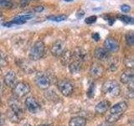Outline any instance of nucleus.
<instances>
[{
  "label": "nucleus",
  "mask_w": 134,
  "mask_h": 126,
  "mask_svg": "<svg viewBox=\"0 0 134 126\" xmlns=\"http://www.w3.org/2000/svg\"><path fill=\"white\" fill-rule=\"evenodd\" d=\"M31 18H32L31 14H23V15L17 16L13 20L9 21V22H6V26L11 27L14 24H23L26 23L27 21L29 20Z\"/></svg>",
  "instance_id": "14"
},
{
  "label": "nucleus",
  "mask_w": 134,
  "mask_h": 126,
  "mask_svg": "<svg viewBox=\"0 0 134 126\" xmlns=\"http://www.w3.org/2000/svg\"><path fill=\"white\" fill-rule=\"evenodd\" d=\"M13 0H0V7L1 8H8L11 6Z\"/></svg>",
  "instance_id": "32"
},
{
  "label": "nucleus",
  "mask_w": 134,
  "mask_h": 126,
  "mask_svg": "<svg viewBox=\"0 0 134 126\" xmlns=\"http://www.w3.org/2000/svg\"><path fill=\"white\" fill-rule=\"evenodd\" d=\"M35 82L38 87L43 90L48 89L50 86V79L49 76L43 71L37 72L35 77Z\"/></svg>",
  "instance_id": "3"
},
{
  "label": "nucleus",
  "mask_w": 134,
  "mask_h": 126,
  "mask_svg": "<svg viewBox=\"0 0 134 126\" xmlns=\"http://www.w3.org/2000/svg\"><path fill=\"white\" fill-rule=\"evenodd\" d=\"M65 43L60 40H58L56 41H54L51 49H50V51H51L52 55L56 57H59L61 56V54L65 51Z\"/></svg>",
  "instance_id": "9"
},
{
  "label": "nucleus",
  "mask_w": 134,
  "mask_h": 126,
  "mask_svg": "<svg viewBox=\"0 0 134 126\" xmlns=\"http://www.w3.org/2000/svg\"><path fill=\"white\" fill-rule=\"evenodd\" d=\"M65 1H66V2H71V1H73V0H65Z\"/></svg>",
  "instance_id": "40"
},
{
  "label": "nucleus",
  "mask_w": 134,
  "mask_h": 126,
  "mask_svg": "<svg viewBox=\"0 0 134 126\" xmlns=\"http://www.w3.org/2000/svg\"><path fill=\"white\" fill-rule=\"evenodd\" d=\"M121 10L124 13H127L131 10V7H130L128 4H122V5L121 6Z\"/></svg>",
  "instance_id": "33"
},
{
  "label": "nucleus",
  "mask_w": 134,
  "mask_h": 126,
  "mask_svg": "<svg viewBox=\"0 0 134 126\" xmlns=\"http://www.w3.org/2000/svg\"><path fill=\"white\" fill-rule=\"evenodd\" d=\"M104 73V68L102 65L98 63H94L92 64L90 68V75L93 78H99Z\"/></svg>",
  "instance_id": "17"
},
{
  "label": "nucleus",
  "mask_w": 134,
  "mask_h": 126,
  "mask_svg": "<svg viewBox=\"0 0 134 126\" xmlns=\"http://www.w3.org/2000/svg\"><path fill=\"white\" fill-rule=\"evenodd\" d=\"M99 126H116L114 124H110V123H102V124H100Z\"/></svg>",
  "instance_id": "37"
},
{
  "label": "nucleus",
  "mask_w": 134,
  "mask_h": 126,
  "mask_svg": "<svg viewBox=\"0 0 134 126\" xmlns=\"http://www.w3.org/2000/svg\"><path fill=\"white\" fill-rule=\"evenodd\" d=\"M0 118H1V114H0Z\"/></svg>",
  "instance_id": "43"
},
{
  "label": "nucleus",
  "mask_w": 134,
  "mask_h": 126,
  "mask_svg": "<svg viewBox=\"0 0 134 126\" xmlns=\"http://www.w3.org/2000/svg\"><path fill=\"white\" fill-rule=\"evenodd\" d=\"M96 19H97V17L96 15H91V16L87 17V18L85 19V23L87 24H92L96 22Z\"/></svg>",
  "instance_id": "31"
},
{
  "label": "nucleus",
  "mask_w": 134,
  "mask_h": 126,
  "mask_svg": "<svg viewBox=\"0 0 134 126\" xmlns=\"http://www.w3.org/2000/svg\"><path fill=\"white\" fill-rule=\"evenodd\" d=\"M8 106H9V109L12 110L14 113H15L20 119H22L24 116V110L23 108L21 106L20 102L16 98H10L8 101Z\"/></svg>",
  "instance_id": "7"
},
{
  "label": "nucleus",
  "mask_w": 134,
  "mask_h": 126,
  "mask_svg": "<svg viewBox=\"0 0 134 126\" xmlns=\"http://www.w3.org/2000/svg\"><path fill=\"white\" fill-rule=\"evenodd\" d=\"M7 115H8V119H10V121L14 122V123H19V121H21L20 118L15 113H14L12 110H10L9 108H8V110L7 112Z\"/></svg>",
  "instance_id": "24"
},
{
  "label": "nucleus",
  "mask_w": 134,
  "mask_h": 126,
  "mask_svg": "<svg viewBox=\"0 0 134 126\" xmlns=\"http://www.w3.org/2000/svg\"><path fill=\"white\" fill-rule=\"evenodd\" d=\"M16 62L18 66L20 69H22L24 71V73L31 74L35 71V67L31 65L30 62L27 60H25V59H19V60H17Z\"/></svg>",
  "instance_id": "12"
},
{
  "label": "nucleus",
  "mask_w": 134,
  "mask_h": 126,
  "mask_svg": "<svg viewBox=\"0 0 134 126\" xmlns=\"http://www.w3.org/2000/svg\"><path fill=\"white\" fill-rule=\"evenodd\" d=\"M72 56L75 59V61L79 62L86 61L88 59V52L83 48H75L72 52Z\"/></svg>",
  "instance_id": "10"
},
{
  "label": "nucleus",
  "mask_w": 134,
  "mask_h": 126,
  "mask_svg": "<svg viewBox=\"0 0 134 126\" xmlns=\"http://www.w3.org/2000/svg\"><path fill=\"white\" fill-rule=\"evenodd\" d=\"M8 64V60H7V56L6 55L4 54L3 50H0V66H5Z\"/></svg>",
  "instance_id": "29"
},
{
  "label": "nucleus",
  "mask_w": 134,
  "mask_h": 126,
  "mask_svg": "<svg viewBox=\"0 0 134 126\" xmlns=\"http://www.w3.org/2000/svg\"><path fill=\"white\" fill-rule=\"evenodd\" d=\"M0 16H2V13L1 12H0Z\"/></svg>",
  "instance_id": "42"
},
{
  "label": "nucleus",
  "mask_w": 134,
  "mask_h": 126,
  "mask_svg": "<svg viewBox=\"0 0 134 126\" xmlns=\"http://www.w3.org/2000/svg\"><path fill=\"white\" fill-rule=\"evenodd\" d=\"M104 46L105 49L108 50L109 52H116L119 50V44L114 38L112 37H107L104 41Z\"/></svg>",
  "instance_id": "11"
},
{
  "label": "nucleus",
  "mask_w": 134,
  "mask_h": 126,
  "mask_svg": "<svg viewBox=\"0 0 134 126\" xmlns=\"http://www.w3.org/2000/svg\"><path fill=\"white\" fill-rule=\"evenodd\" d=\"M58 87L59 90L61 92V94L65 97H69L72 94L73 90H74V86L70 81L66 79L61 80L58 83Z\"/></svg>",
  "instance_id": "5"
},
{
  "label": "nucleus",
  "mask_w": 134,
  "mask_h": 126,
  "mask_svg": "<svg viewBox=\"0 0 134 126\" xmlns=\"http://www.w3.org/2000/svg\"><path fill=\"white\" fill-rule=\"evenodd\" d=\"M119 66V60L118 58H111L110 61H109V70H110L111 72H114L117 70Z\"/></svg>",
  "instance_id": "22"
},
{
  "label": "nucleus",
  "mask_w": 134,
  "mask_h": 126,
  "mask_svg": "<svg viewBox=\"0 0 134 126\" xmlns=\"http://www.w3.org/2000/svg\"><path fill=\"white\" fill-rule=\"evenodd\" d=\"M95 91H96V86H95V84L94 83H91L89 88H88V90H87V92H86V94L87 96L89 97V98H93L94 95H95Z\"/></svg>",
  "instance_id": "30"
},
{
  "label": "nucleus",
  "mask_w": 134,
  "mask_h": 126,
  "mask_svg": "<svg viewBox=\"0 0 134 126\" xmlns=\"http://www.w3.org/2000/svg\"><path fill=\"white\" fill-rule=\"evenodd\" d=\"M119 19L122 21V22H124L125 24H132L134 23V20H133L132 17H130V16H127V15H120L119 16Z\"/></svg>",
  "instance_id": "28"
},
{
  "label": "nucleus",
  "mask_w": 134,
  "mask_h": 126,
  "mask_svg": "<svg viewBox=\"0 0 134 126\" xmlns=\"http://www.w3.org/2000/svg\"><path fill=\"white\" fill-rule=\"evenodd\" d=\"M126 42L129 46H132L134 45V34L132 31H129L125 36Z\"/></svg>",
  "instance_id": "26"
},
{
  "label": "nucleus",
  "mask_w": 134,
  "mask_h": 126,
  "mask_svg": "<svg viewBox=\"0 0 134 126\" xmlns=\"http://www.w3.org/2000/svg\"><path fill=\"white\" fill-rule=\"evenodd\" d=\"M127 108H128L127 103L124 102V101H121V102H119L114 104L109 109H110V113H111V114L121 116L126 111H127Z\"/></svg>",
  "instance_id": "6"
},
{
  "label": "nucleus",
  "mask_w": 134,
  "mask_h": 126,
  "mask_svg": "<svg viewBox=\"0 0 134 126\" xmlns=\"http://www.w3.org/2000/svg\"><path fill=\"white\" fill-rule=\"evenodd\" d=\"M69 70L72 74H77L79 72H81V62H79L76 61H71L70 64L68 65Z\"/></svg>",
  "instance_id": "21"
},
{
  "label": "nucleus",
  "mask_w": 134,
  "mask_h": 126,
  "mask_svg": "<svg viewBox=\"0 0 134 126\" xmlns=\"http://www.w3.org/2000/svg\"><path fill=\"white\" fill-rule=\"evenodd\" d=\"M37 126H51V125H49V124H39Z\"/></svg>",
  "instance_id": "38"
},
{
  "label": "nucleus",
  "mask_w": 134,
  "mask_h": 126,
  "mask_svg": "<svg viewBox=\"0 0 134 126\" xmlns=\"http://www.w3.org/2000/svg\"><path fill=\"white\" fill-rule=\"evenodd\" d=\"M102 92L106 94H110L112 97H116L120 94L121 87L118 82L113 80H108L102 85Z\"/></svg>",
  "instance_id": "2"
},
{
  "label": "nucleus",
  "mask_w": 134,
  "mask_h": 126,
  "mask_svg": "<svg viewBox=\"0 0 134 126\" xmlns=\"http://www.w3.org/2000/svg\"><path fill=\"white\" fill-rule=\"evenodd\" d=\"M45 51V45L42 40H38L32 45L29 54V57L31 61H38L44 56Z\"/></svg>",
  "instance_id": "1"
},
{
  "label": "nucleus",
  "mask_w": 134,
  "mask_h": 126,
  "mask_svg": "<svg viewBox=\"0 0 134 126\" xmlns=\"http://www.w3.org/2000/svg\"><path fill=\"white\" fill-rule=\"evenodd\" d=\"M94 56L98 61H107L110 58V52L103 47H97L94 50Z\"/></svg>",
  "instance_id": "15"
},
{
  "label": "nucleus",
  "mask_w": 134,
  "mask_h": 126,
  "mask_svg": "<svg viewBox=\"0 0 134 126\" xmlns=\"http://www.w3.org/2000/svg\"><path fill=\"white\" fill-rule=\"evenodd\" d=\"M121 116H118V115H114V114H108L107 117H106V121L107 123H110V124H114L115 122L118 121L119 119H120Z\"/></svg>",
  "instance_id": "27"
},
{
  "label": "nucleus",
  "mask_w": 134,
  "mask_h": 126,
  "mask_svg": "<svg viewBox=\"0 0 134 126\" xmlns=\"http://www.w3.org/2000/svg\"><path fill=\"white\" fill-rule=\"evenodd\" d=\"M67 19V16L65 14H58V15H50L47 17V19L54 21V22H61Z\"/></svg>",
  "instance_id": "25"
},
{
  "label": "nucleus",
  "mask_w": 134,
  "mask_h": 126,
  "mask_svg": "<svg viewBox=\"0 0 134 126\" xmlns=\"http://www.w3.org/2000/svg\"><path fill=\"white\" fill-rule=\"evenodd\" d=\"M124 65L127 69H132L134 66V59L132 55L126 56L124 59Z\"/></svg>",
  "instance_id": "23"
},
{
  "label": "nucleus",
  "mask_w": 134,
  "mask_h": 126,
  "mask_svg": "<svg viewBox=\"0 0 134 126\" xmlns=\"http://www.w3.org/2000/svg\"><path fill=\"white\" fill-rule=\"evenodd\" d=\"M133 80H134V74L132 69H127L124 71L120 77L121 82L123 84H127V86L133 84Z\"/></svg>",
  "instance_id": "13"
},
{
  "label": "nucleus",
  "mask_w": 134,
  "mask_h": 126,
  "mask_svg": "<svg viewBox=\"0 0 134 126\" xmlns=\"http://www.w3.org/2000/svg\"><path fill=\"white\" fill-rule=\"evenodd\" d=\"M111 108V103L107 100H102L99 102L95 107V111L98 114H103L106 113L109 108Z\"/></svg>",
  "instance_id": "18"
},
{
  "label": "nucleus",
  "mask_w": 134,
  "mask_h": 126,
  "mask_svg": "<svg viewBox=\"0 0 134 126\" xmlns=\"http://www.w3.org/2000/svg\"><path fill=\"white\" fill-rule=\"evenodd\" d=\"M25 106L29 112L31 113H37L40 110V105L37 102L36 99L33 97H28L25 100Z\"/></svg>",
  "instance_id": "8"
},
{
  "label": "nucleus",
  "mask_w": 134,
  "mask_h": 126,
  "mask_svg": "<svg viewBox=\"0 0 134 126\" xmlns=\"http://www.w3.org/2000/svg\"><path fill=\"white\" fill-rule=\"evenodd\" d=\"M30 92V86L24 82L16 83L13 87V94L17 98H23Z\"/></svg>",
  "instance_id": "4"
},
{
  "label": "nucleus",
  "mask_w": 134,
  "mask_h": 126,
  "mask_svg": "<svg viewBox=\"0 0 134 126\" xmlns=\"http://www.w3.org/2000/svg\"><path fill=\"white\" fill-rule=\"evenodd\" d=\"M44 10V7H42V6H38L35 8V11L37 12V13H40V12H42Z\"/></svg>",
  "instance_id": "36"
},
{
  "label": "nucleus",
  "mask_w": 134,
  "mask_h": 126,
  "mask_svg": "<svg viewBox=\"0 0 134 126\" xmlns=\"http://www.w3.org/2000/svg\"><path fill=\"white\" fill-rule=\"evenodd\" d=\"M16 81H17V76L14 71H9L8 72L5 74L3 77L4 84L8 87H14V86L16 84Z\"/></svg>",
  "instance_id": "16"
},
{
  "label": "nucleus",
  "mask_w": 134,
  "mask_h": 126,
  "mask_svg": "<svg viewBox=\"0 0 134 126\" xmlns=\"http://www.w3.org/2000/svg\"><path fill=\"white\" fill-rule=\"evenodd\" d=\"M24 126H32V125H31V124H28V123H27V124H24Z\"/></svg>",
  "instance_id": "39"
},
{
  "label": "nucleus",
  "mask_w": 134,
  "mask_h": 126,
  "mask_svg": "<svg viewBox=\"0 0 134 126\" xmlns=\"http://www.w3.org/2000/svg\"><path fill=\"white\" fill-rule=\"evenodd\" d=\"M73 59L72 52L70 50H65L60 56V61L64 66H68Z\"/></svg>",
  "instance_id": "20"
},
{
  "label": "nucleus",
  "mask_w": 134,
  "mask_h": 126,
  "mask_svg": "<svg viewBox=\"0 0 134 126\" xmlns=\"http://www.w3.org/2000/svg\"><path fill=\"white\" fill-rule=\"evenodd\" d=\"M86 119L81 116H75L71 118L69 122V126H86Z\"/></svg>",
  "instance_id": "19"
},
{
  "label": "nucleus",
  "mask_w": 134,
  "mask_h": 126,
  "mask_svg": "<svg viewBox=\"0 0 134 126\" xmlns=\"http://www.w3.org/2000/svg\"><path fill=\"white\" fill-rule=\"evenodd\" d=\"M0 105H1V98H0Z\"/></svg>",
  "instance_id": "41"
},
{
  "label": "nucleus",
  "mask_w": 134,
  "mask_h": 126,
  "mask_svg": "<svg viewBox=\"0 0 134 126\" xmlns=\"http://www.w3.org/2000/svg\"><path fill=\"white\" fill-rule=\"evenodd\" d=\"M85 15V12H84V10L82 9H80L77 13H76V17L78 19H81L82 18V17Z\"/></svg>",
  "instance_id": "34"
},
{
  "label": "nucleus",
  "mask_w": 134,
  "mask_h": 126,
  "mask_svg": "<svg viewBox=\"0 0 134 126\" xmlns=\"http://www.w3.org/2000/svg\"><path fill=\"white\" fill-rule=\"evenodd\" d=\"M91 36H92V39H93L94 40H96V41H98L100 39V35H99L98 33H93Z\"/></svg>",
  "instance_id": "35"
}]
</instances>
